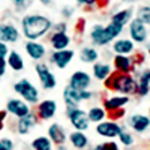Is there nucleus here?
Wrapping results in <instances>:
<instances>
[{
  "mask_svg": "<svg viewBox=\"0 0 150 150\" xmlns=\"http://www.w3.org/2000/svg\"><path fill=\"white\" fill-rule=\"evenodd\" d=\"M62 12H63V15H65L66 18L72 15V9H69V8H63V11H62Z\"/></svg>",
  "mask_w": 150,
  "mask_h": 150,
  "instance_id": "obj_40",
  "label": "nucleus"
},
{
  "mask_svg": "<svg viewBox=\"0 0 150 150\" xmlns=\"http://www.w3.org/2000/svg\"><path fill=\"white\" fill-rule=\"evenodd\" d=\"M137 20L141 21L143 24H150V6H143L138 11Z\"/></svg>",
  "mask_w": 150,
  "mask_h": 150,
  "instance_id": "obj_31",
  "label": "nucleus"
},
{
  "mask_svg": "<svg viewBox=\"0 0 150 150\" xmlns=\"http://www.w3.org/2000/svg\"><path fill=\"white\" fill-rule=\"evenodd\" d=\"M92 84V77L89 72L86 71H75L71 77H69V84L68 87L72 90H78V92H83V90H87Z\"/></svg>",
  "mask_w": 150,
  "mask_h": 150,
  "instance_id": "obj_8",
  "label": "nucleus"
},
{
  "mask_svg": "<svg viewBox=\"0 0 150 150\" xmlns=\"http://www.w3.org/2000/svg\"><path fill=\"white\" fill-rule=\"evenodd\" d=\"M8 114H12L17 119H23L26 117L27 114H30L32 110H30V105L27 102H24L23 99L20 98H12L6 102V110H5Z\"/></svg>",
  "mask_w": 150,
  "mask_h": 150,
  "instance_id": "obj_7",
  "label": "nucleus"
},
{
  "mask_svg": "<svg viewBox=\"0 0 150 150\" xmlns=\"http://www.w3.org/2000/svg\"><path fill=\"white\" fill-rule=\"evenodd\" d=\"M57 150H66V147H65V146H59Z\"/></svg>",
  "mask_w": 150,
  "mask_h": 150,
  "instance_id": "obj_42",
  "label": "nucleus"
},
{
  "mask_svg": "<svg viewBox=\"0 0 150 150\" xmlns=\"http://www.w3.org/2000/svg\"><path fill=\"white\" fill-rule=\"evenodd\" d=\"M30 146L33 150H53V143L45 135H39L36 138H33Z\"/></svg>",
  "mask_w": 150,
  "mask_h": 150,
  "instance_id": "obj_30",
  "label": "nucleus"
},
{
  "mask_svg": "<svg viewBox=\"0 0 150 150\" xmlns=\"http://www.w3.org/2000/svg\"><path fill=\"white\" fill-rule=\"evenodd\" d=\"M53 29V23L48 17L41 14H29L21 20V32L29 41H38Z\"/></svg>",
  "mask_w": 150,
  "mask_h": 150,
  "instance_id": "obj_1",
  "label": "nucleus"
},
{
  "mask_svg": "<svg viewBox=\"0 0 150 150\" xmlns=\"http://www.w3.org/2000/svg\"><path fill=\"white\" fill-rule=\"evenodd\" d=\"M6 65L14 72H21L24 69V59L18 51L12 50V51H9V54L6 57Z\"/></svg>",
  "mask_w": 150,
  "mask_h": 150,
  "instance_id": "obj_20",
  "label": "nucleus"
},
{
  "mask_svg": "<svg viewBox=\"0 0 150 150\" xmlns=\"http://www.w3.org/2000/svg\"><path fill=\"white\" fill-rule=\"evenodd\" d=\"M38 125V117L35 112H30L26 117L23 119H18V123H17V132L20 135H27L35 126Z\"/></svg>",
  "mask_w": 150,
  "mask_h": 150,
  "instance_id": "obj_17",
  "label": "nucleus"
},
{
  "mask_svg": "<svg viewBox=\"0 0 150 150\" xmlns=\"http://www.w3.org/2000/svg\"><path fill=\"white\" fill-rule=\"evenodd\" d=\"M104 147H105V150H119V146H117V143H114V141L104 143Z\"/></svg>",
  "mask_w": 150,
  "mask_h": 150,
  "instance_id": "obj_35",
  "label": "nucleus"
},
{
  "mask_svg": "<svg viewBox=\"0 0 150 150\" xmlns=\"http://www.w3.org/2000/svg\"><path fill=\"white\" fill-rule=\"evenodd\" d=\"M122 32H123V27L117 26V24H114V23H110L108 26H104V35H102V38H104V45H107V44L111 42V41H114Z\"/></svg>",
  "mask_w": 150,
  "mask_h": 150,
  "instance_id": "obj_23",
  "label": "nucleus"
},
{
  "mask_svg": "<svg viewBox=\"0 0 150 150\" xmlns=\"http://www.w3.org/2000/svg\"><path fill=\"white\" fill-rule=\"evenodd\" d=\"M69 143L78 150H84L87 146H89V137H87L84 132H78L74 131L69 134Z\"/></svg>",
  "mask_w": 150,
  "mask_h": 150,
  "instance_id": "obj_21",
  "label": "nucleus"
},
{
  "mask_svg": "<svg viewBox=\"0 0 150 150\" xmlns=\"http://www.w3.org/2000/svg\"><path fill=\"white\" fill-rule=\"evenodd\" d=\"M131 18H132V9H122L111 17V23L117 24L120 27H125V24L131 23Z\"/></svg>",
  "mask_w": 150,
  "mask_h": 150,
  "instance_id": "obj_26",
  "label": "nucleus"
},
{
  "mask_svg": "<svg viewBox=\"0 0 150 150\" xmlns=\"http://www.w3.org/2000/svg\"><path fill=\"white\" fill-rule=\"evenodd\" d=\"M50 44L54 51H62V50H68V47L71 45V38L68 33H59L54 32L50 38Z\"/></svg>",
  "mask_w": 150,
  "mask_h": 150,
  "instance_id": "obj_18",
  "label": "nucleus"
},
{
  "mask_svg": "<svg viewBox=\"0 0 150 150\" xmlns=\"http://www.w3.org/2000/svg\"><path fill=\"white\" fill-rule=\"evenodd\" d=\"M36 75L39 78V83L42 86V89L45 90H53L54 87L57 86V80H56V75L53 74V71L50 69L45 63H38L35 66Z\"/></svg>",
  "mask_w": 150,
  "mask_h": 150,
  "instance_id": "obj_5",
  "label": "nucleus"
},
{
  "mask_svg": "<svg viewBox=\"0 0 150 150\" xmlns=\"http://www.w3.org/2000/svg\"><path fill=\"white\" fill-rule=\"evenodd\" d=\"M149 54H150V47H149Z\"/></svg>",
  "mask_w": 150,
  "mask_h": 150,
  "instance_id": "obj_43",
  "label": "nucleus"
},
{
  "mask_svg": "<svg viewBox=\"0 0 150 150\" xmlns=\"http://www.w3.org/2000/svg\"><path fill=\"white\" fill-rule=\"evenodd\" d=\"M20 41V30L17 26L11 23H2L0 24V42L3 44H17Z\"/></svg>",
  "mask_w": 150,
  "mask_h": 150,
  "instance_id": "obj_9",
  "label": "nucleus"
},
{
  "mask_svg": "<svg viewBox=\"0 0 150 150\" xmlns=\"http://www.w3.org/2000/svg\"><path fill=\"white\" fill-rule=\"evenodd\" d=\"M93 150H105V147H104V143H101V144H96V146L93 147Z\"/></svg>",
  "mask_w": 150,
  "mask_h": 150,
  "instance_id": "obj_41",
  "label": "nucleus"
},
{
  "mask_svg": "<svg viewBox=\"0 0 150 150\" xmlns=\"http://www.w3.org/2000/svg\"><path fill=\"white\" fill-rule=\"evenodd\" d=\"M99 59V53L98 50L92 48V47H84L80 51V60L84 63H96Z\"/></svg>",
  "mask_w": 150,
  "mask_h": 150,
  "instance_id": "obj_28",
  "label": "nucleus"
},
{
  "mask_svg": "<svg viewBox=\"0 0 150 150\" xmlns=\"http://www.w3.org/2000/svg\"><path fill=\"white\" fill-rule=\"evenodd\" d=\"M137 92L141 96L149 95L150 92V71H143L140 75V80L137 81Z\"/></svg>",
  "mask_w": 150,
  "mask_h": 150,
  "instance_id": "obj_25",
  "label": "nucleus"
},
{
  "mask_svg": "<svg viewBox=\"0 0 150 150\" xmlns=\"http://www.w3.org/2000/svg\"><path fill=\"white\" fill-rule=\"evenodd\" d=\"M66 116H68V120L75 131L84 132V131L89 129L90 122H89V117H87V111H84L78 107H68L66 108Z\"/></svg>",
  "mask_w": 150,
  "mask_h": 150,
  "instance_id": "obj_4",
  "label": "nucleus"
},
{
  "mask_svg": "<svg viewBox=\"0 0 150 150\" xmlns=\"http://www.w3.org/2000/svg\"><path fill=\"white\" fill-rule=\"evenodd\" d=\"M129 102V96H111L104 101V110L108 112H117Z\"/></svg>",
  "mask_w": 150,
  "mask_h": 150,
  "instance_id": "obj_16",
  "label": "nucleus"
},
{
  "mask_svg": "<svg viewBox=\"0 0 150 150\" xmlns=\"http://www.w3.org/2000/svg\"><path fill=\"white\" fill-rule=\"evenodd\" d=\"M93 98V93L90 90H72L66 86L63 90V101L66 102L68 107H78V104H81L83 101H89V99Z\"/></svg>",
  "mask_w": 150,
  "mask_h": 150,
  "instance_id": "obj_6",
  "label": "nucleus"
},
{
  "mask_svg": "<svg viewBox=\"0 0 150 150\" xmlns=\"http://www.w3.org/2000/svg\"><path fill=\"white\" fill-rule=\"evenodd\" d=\"M119 138H120V143L123 144V146H132L134 144V137L129 134V132H126L125 129H122L120 131V134H119Z\"/></svg>",
  "mask_w": 150,
  "mask_h": 150,
  "instance_id": "obj_32",
  "label": "nucleus"
},
{
  "mask_svg": "<svg viewBox=\"0 0 150 150\" xmlns=\"http://www.w3.org/2000/svg\"><path fill=\"white\" fill-rule=\"evenodd\" d=\"M134 42L129 41V39H119L114 42V45H112V50H114V53L117 56H126L129 53L134 51Z\"/></svg>",
  "mask_w": 150,
  "mask_h": 150,
  "instance_id": "obj_24",
  "label": "nucleus"
},
{
  "mask_svg": "<svg viewBox=\"0 0 150 150\" xmlns=\"http://www.w3.org/2000/svg\"><path fill=\"white\" fill-rule=\"evenodd\" d=\"M129 35L132 38V41L135 42H144L147 39V29H146V24H143L138 20H132L129 23Z\"/></svg>",
  "mask_w": 150,
  "mask_h": 150,
  "instance_id": "obj_14",
  "label": "nucleus"
},
{
  "mask_svg": "<svg viewBox=\"0 0 150 150\" xmlns=\"http://www.w3.org/2000/svg\"><path fill=\"white\" fill-rule=\"evenodd\" d=\"M92 71H93V77L99 81H104L108 75H111V66L108 63H98L96 62V63H93Z\"/></svg>",
  "mask_w": 150,
  "mask_h": 150,
  "instance_id": "obj_27",
  "label": "nucleus"
},
{
  "mask_svg": "<svg viewBox=\"0 0 150 150\" xmlns=\"http://www.w3.org/2000/svg\"><path fill=\"white\" fill-rule=\"evenodd\" d=\"M129 126L135 132H144L150 126V119L143 114H134L129 117Z\"/></svg>",
  "mask_w": 150,
  "mask_h": 150,
  "instance_id": "obj_19",
  "label": "nucleus"
},
{
  "mask_svg": "<svg viewBox=\"0 0 150 150\" xmlns=\"http://www.w3.org/2000/svg\"><path fill=\"white\" fill-rule=\"evenodd\" d=\"M6 116H8V112H6V111H0V131L3 129V122H5Z\"/></svg>",
  "mask_w": 150,
  "mask_h": 150,
  "instance_id": "obj_39",
  "label": "nucleus"
},
{
  "mask_svg": "<svg viewBox=\"0 0 150 150\" xmlns=\"http://www.w3.org/2000/svg\"><path fill=\"white\" fill-rule=\"evenodd\" d=\"M14 5L17 6V9H26L27 6V2H24V0H15V2H14Z\"/></svg>",
  "mask_w": 150,
  "mask_h": 150,
  "instance_id": "obj_37",
  "label": "nucleus"
},
{
  "mask_svg": "<svg viewBox=\"0 0 150 150\" xmlns=\"http://www.w3.org/2000/svg\"><path fill=\"white\" fill-rule=\"evenodd\" d=\"M75 57V53L74 50H62V51H54L50 57L51 63H54L59 69H66V66L71 63Z\"/></svg>",
  "mask_w": 150,
  "mask_h": 150,
  "instance_id": "obj_12",
  "label": "nucleus"
},
{
  "mask_svg": "<svg viewBox=\"0 0 150 150\" xmlns=\"http://www.w3.org/2000/svg\"><path fill=\"white\" fill-rule=\"evenodd\" d=\"M87 117H89V122L93 123H102L107 119V111L102 107H92L89 111H87Z\"/></svg>",
  "mask_w": 150,
  "mask_h": 150,
  "instance_id": "obj_29",
  "label": "nucleus"
},
{
  "mask_svg": "<svg viewBox=\"0 0 150 150\" xmlns=\"http://www.w3.org/2000/svg\"><path fill=\"white\" fill-rule=\"evenodd\" d=\"M24 50H26V53L29 54V57L32 60H36L39 62L45 57L47 54V48L44 44L38 42V41H27L26 45H24Z\"/></svg>",
  "mask_w": 150,
  "mask_h": 150,
  "instance_id": "obj_13",
  "label": "nucleus"
},
{
  "mask_svg": "<svg viewBox=\"0 0 150 150\" xmlns=\"http://www.w3.org/2000/svg\"><path fill=\"white\" fill-rule=\"evenodd\" d=\"M57 112V102L54 99H44L38 104V114L36 117L41 120H50Z\"/></svg>",
  "mask_w": 150,
  "mask_h": 150,
  "instance_id": "obj_11",
  "label": "nucleus"
},
{
  "mask_svg": "<svg viewBox=\"0 0 150 150\" xmlns=\"http://www.w3.org/2000/svg\"><path fill=\"white\" fill-rule=\"evenodd\" d=\"M6 68H8L6 60H0V77H3V75L6 74Z\"/></svg>",
  "mask_w": 150,
  "mask_h": 150,
  "instance_id": "obj_36",
  "label": "nucleus"
},
{
  "mask_svg": "<svg viewBox=\"0 0 150 150\" xmlns=\"http://www.w3.org/2000/svg\"><path fill=\"white\" fill-rule=\"evenodd\" d=\"M114 66L119 74H129L134 69V62L128 56H116L114 57Z\"/></svg>",
  "mask_w": 150,
  "mask_h": 150,
  "instance_id": "obj_22",
  "label": "nucleus"
},
{
  "mask_svg": "<svg viewBox=\"0 0 150 150\" xmlns=\"http://www.w3.org/2000/svg\"><path fill=\"white\" fill-rule=\"evenodd\" d=\"M9 51H11L9 47L6 44H3V42H0V60H6Z\"/></svg>",
  "mask_w": 150,
  "mask_h": 150,
  "instance_id": "obj_34",
  "label": "nucleus"
},
{
  "mask_svg": "<svg viewBox=\"0 0 150 150\" xmlns=\"http://www.w3.org/2000/svg\"><path fill=\"white\" fill-rule=\"evenodd\" d=\"M108 89L112 92H119L122 96H128L131 93L137 92V81L131 77L129 74H114L111 75L110 80L105 83Z\"/></svg>",
  "mask_w": 150,
  "mask_h": 150,
  "instance_id": "obj_2",
  "label": "nucleus"
},
{
  "mask_svg": "<svg viewBox=\"0 0 150 150\" xmlns=\"http://www.w3.org/2000/svg\"><path fill=\"white\" fill-rule=\"evenodd\" d=\"M78 5H87V6H93V5H96V0H78Z\"/></svg>",
  "mask_w": 150,
  "mask_h": 150,
  "instance_id": "obj_38",
  "label": "nucleus"
},
{
  "mask_svg": "<svg viewBox=\"0 0 150 150\" xmlns=\"http://www.w3.org/2000/svg\"><path fill=\"white\" fill-rule=\"evenodd\" d=\"M14 90L17 95L21 96L24 102L30 104H39V90L36 89V86H33L27 78H21L14 84Z\"/></svg>",
  "mask_w": 150,
  "mask_h": 150,
  "instance_id": "obj_3",
  "label": "nucleus"
},
{
  "mask_svg": "<svg viewBox=\"0 0 150 150\" xmlns=\"http://www.w3.org/2000/svg\"><path fill=\"white\" fill-rule=\"evenodd\" d=\"M149 111H150V108H149Z\"/></svg>",
  "mask_w": 150,
  "mask_h": 150,
  "instance_id": "obj_44",
  "label": "nucleus"
},
{
  "mask_svg": "<svg viewBox=\"0 0 150 150\" xmlns=\"http://www.w3.org/2000/svg\"><path fill=\"white\" fill-rule=\"evenodd\" d=\"M48 138L53 144L57 146H63L66 143V132L63 129V126L59 123H53L48 126Z\"/></svg>",
  "mask_w": 150,
  "mask_h": 150,
  "instance_id": "obj_15",
  "label": "nucleus"
},
{
  "mask_svg": "<svg viewBox=\"0 0 150 150\" xmlns=\"http://www.w3.org/2000/svg\"><path fill=\"white\" fill-rule=\"evenodd\" d=\"M0 150H14V141L11 138H2L0 140Z\"/></svg>",
  "mask_w": 150,
  "mask_h": 150,
  "instance_id": "obj_33",
  "label": "nucleus"
},
{
  "mask_svg": "<svg viewBox=\"0 0 150 150\" xmlns=\"http://www.w3.org/2000/svg\"><path fill=\"white\" fill-rule=\"evenodd\" d=\"M122 129L123 128L120 125H117L114 120H104L96 126V134L104 137V138H116V137H119Z\"/></svg>",
  "mask_w": 150,
  "mask_h": 150,
  "instance_id": "obj_10",
  "label": "nucleus"
}]
</instances>
